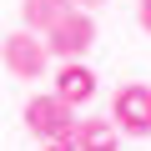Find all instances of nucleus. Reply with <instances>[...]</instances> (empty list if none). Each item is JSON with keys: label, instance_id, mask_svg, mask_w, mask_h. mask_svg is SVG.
<instances>
[{"label": "nucleus", "instance_id": "3", "mask_svg": "<svg viewBox=\"0 0 151 151\" xmlns=\"http://www.w3.org/2000/svg\"><path fill=\"white\" fill-rule=\"evenodd\" d=\"M0 60H5V70L15 76V81H40L45 65H50L45 35H35V30H10L5 40H0Z\"/></svg>", "mask_w": 151, "mask_h": 151}, {"label": "nucleus", "instance_id": "8", "mask_svg": "<svg viewBox=\"0 0 151 151\" xmlns=\"http://www.w3.org/2000/svg\"><path fill=\"white\" fill-rule=\"evenodd\" d=\"M136 20H141V30L151 35V0H136Z\"/></svg>", "mask_w": 151, "mask_h": 151}, {"label": "nucleus", "instance_id": "10", "mask_svg": "<svg viewBox=\"0 0 151 151\" xmlns=\"http://www.w3.org/2000/svg\"><path fill=\"white\" fill-rule=\"evenodd\" d=\"M70 5H81V10H96V5H106V0H70Z\"/></svg>", "mask_w": 151, "mask_h": 151}, {"label": "nucleus", "instance_id": "9", "mask_svg": "<svg viewBox=\"0 0 151 151\" xmlns=\"http://www.w3.org/2000/svg\"><path fill=\"white\" fill-rule=\"evenodd\" d=\"M40 151H70L65 141H40Z\"/></svg>", "mask_w": 151, "mask_h": 151}, {"label": "nucleus", "instance_id": "5", "mask_svg": "<svg viewBox=\"0 0 151 151\" xmlns=\"http://www.w3.org/2000/svg\"><path fill=\"white\" fill-rule=\"evenodd\" d=\"M55 96H65L70 106L91 101V96H96V76H91V65H81V60H60V70H55Z\"/></svg>", "mask_w": 151, "mask_h": 151}, {"label": "nucleus", "instance_id": "2", "mask_svg": "<svg viewBox=\"0 0 151 151\" xmlns=\"http://www.w3.org/2000/svg\"><path fill=\"white\" fill-rule=\"evenodd\" d=\"M91 45H96V20H91V10H81V5H70V10L45 30V50L60 55V60H81Z\"/></svg>", "mask_w": 151, "mask_h": 151}, {"label": "nucleus", "instance_id": "7", "mask_svg": "<svg viewBox=\"0 0 151 151\" xmlns=\"http://www.w3.org/2000/svg\"><path fill=\"white\" fill-rule=\"evenodd\" d=\"M65 10H70V0H20V20H25V30H35V35H45Z\"/></svg>", "mask_w": 151, "mask_h": 151}, {"label": "nucleus", "instance_id": "4", "mask_svg": "<svg viewBox=\"0 0 151 151\" xmlns=\"http://www.w3.org/2000/svg\"><path fill=\"white\" fill-rule=\"evenodd\" d=\"M111 121H116L121 136H151V86L126 81L111 101Z\"/></svg>", "mask_w": 151, "mask_h": 151}, {"label": "nucleus", "instance_id": "1", "mask_svg": "<svg viewBox=\"0 0 151 151\" xmlns=\"http://www.w3.org/2000/svg\"><path fill=\"white\" fill-rule=\"evenodd\" d=\"M25 131L40 136V141H70V131H76V106H70L65 96H55V91L30 96V101H25Z\"/></svg>", "mask_w": 151, "mask_h": 151}, {"label": "nucleus", "instance_id": "6", "mask_svg": "<svg viewBox=\"0 0 151 151\" xmlns=\"http://www.w3.org/2000/svg\"><path fill=\"white\" fill-rule=\"evenodd\" d=\"M65 146L70 151H116L121 131H116V121H76V131H70Z\"/></svg>", "mask_w": 151, "mask_h": 151}]
</instances>
